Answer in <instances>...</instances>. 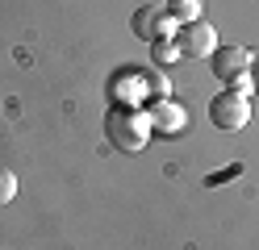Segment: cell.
<instances>
[{"label":"cell","instance_id":"6","mask_svg":"<svg viewBox=\"0 0 259 250\" xmlns=\"http://www.w3.org/2000/svg\"><path fill=\"white\" fill-rule=\"evenodd\" d=\"M251 50L247 46H226V50H213V75L222 83H234L238 75H247V67H251Z\"/></svg>","mask_w":259,"mask_h":250},{"label":"cell","instance_id":"7","mask_svg":"<svg viewBox=\"0 0 259 250\" xmlns=\"http://www.w3.org/2000/svg\"><path fill=\"white\" fill-rule=\"evenodd\" d=\"M113 100H117L121 109H138L142 100H151V88H147V75L142 71H125L113 79Z\"/></svg>","mask_w":259,"mask_h":250},{"label":"cell","instance_id":"11","mask_svg":"<svg viewBox=\"0 0 259 250\" xmlns=\"http://www.w3.org/2000/svg\"><path fill=\"white\" fill-rule=\"evenodd\" d=\"M247 79H251V92L259 96V55L251 59V67H247Z\"/></svg>","mask_w":259,"mask_h":250},{"label":"cell","instance_id":"8","mask_svg":"<svg viewBox=\"0 0 259 250\" xmlns=\"http://www.w3.org/2000/svg\"><path fill=\"white\" fill-rule=\"evenodd\" d=\"M167 17H171V21H180V25L201 21V0H171V5H167Z\"/></svg>","mask_w":259,"mask_h":250},{"label":"cell","instance_id":"2","mask_svg":"<svg viewBox=\"0 0 259 250\" xmlns=\"http://www.w3.org/2000/svg\"><path fill=\"white\" fill-rule=\"evenodd\" d=\"M209 121H213L222 133L242 129V125L251 121V100H247V92H234V88L218 92L213 100H209Z\"/></svg>","mask_w":259,"mask_h":250},{"label":"cell","instance_id":"3","mask_svg":"<svg viewBox=\"0 0 259 250\" xmlns=\"http://www.w3.org/2000/svg\"><path fill=\"white\" fill-rule=\"evenodd\" d=\"M176 25H180V21H171L167 5H159V0L134 9V17H130V29H134V38H142V42H171L176 38Z\"/></svg>","mask_w":259,"mask_h":250},{"label":"cell","instance_id":"9","mask_svg":"<svg viewBox=\"0 0 259 250\" xmlns=\"http://www.w3.org/2000/svg\"><path fill=\"white\" fill-rule=\"evenodd\" d=\"M151 63H155V67L184 63V59H180V46H176V42H151Z\"/></svg>","mask_w":259,"mask_h":250},{"label":"cell","instance_id":"5","mask_svg":"<svg viewBox=\"0 0 259 250\" xmlns=\"http://www.w3.org/2000/svg\"><path fill=\"white\" fill-rule=\"evenodd\" d=\"M184 109L176 105V100L167 96V100H151L147 105V125H151V133H163V138H176V133L184 129Z\"/></svg>","mask_w":259,"mask_h":250},{"label":"cell","instance_id":"1","mask_svg":"<svg viewBox=\"0 0 259 250\" xmlns=\"http://www.w3.org/2000/svg\"><path fill=\"white\" fill-rule=\"evenodd\" d=\"M105 138L113 142V150H121V155H134V150H142V146L151 142L147 113L113 105V109H109V117H105Z\"/></svg>","mask_w":259,"mask_h":250},{"label":"cell","instance_id":"10","mask_svg":"<svg viewBox=\"0 0 259 250\" xmlns=\"http://www.w3.org/2000/svg\"><path fill=\"white\" fill-rule=\"evenodd\" d=\"M13 196H17V175L9 167H0V205H9Z\"/></svg>","mask_w":259,"mask_h":250},{"label":"cell","instance_id":"4","mask_svg":"<svg viewBox=\"0 0 259 250\" xmlns=\"http://www.w3.org/2000/svg\"><path fill=\"white\" fill-rule=\"evenodd\" d=\"M176 46H180V59H213L218 50V29L209 21H188L176 29Z\"/></svg>","mask_w":259,"mask_h":250}]
</instances>
